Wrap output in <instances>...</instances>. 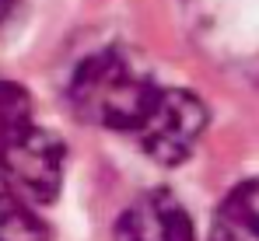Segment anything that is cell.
Masks as SVG:
<instances>
[{
	"instance_id": "1",
	"label": "cell",
	"mask_w": 259,
	"mask_h": 241,
	"mask_svg": "<svg viewBox=\"0 0 259 241\" xmlns=\"http://www.w3.org/2000/svg\"><path fill=\"white\" fill-rule=\"evenodd\" d=\"M161 87L151 70L126 49H102L88 56L70 77V109L77 119L102 129H140Z\"/></svg>"
},
{
	"instance_id": "2",
	"label": "cell",
	"mask_w": 259,
	"mask_h": 241,
	"mask_svg": "<svg viewBox=\"0 0 259 241\" xmlns=\"http://www.w3.org/2000/svg\"><path fill=\"white\" fill-rule=\"evenodd\" d=\"M63 168H67V147L56 133L32 126L11 154L0 161L7 192L25 206H42L60 196L63 185Z\"/></svg>"
},
{
	"instance_id": "3",
	"label": "cell",
	"mask_w": 259,
	"mask_h": 241,
	"mask_svg": "<svg viewBox=\"0 0 259 241\" xmlns=\"http://www.w3.org/2000/svg\"><path fill=\"white\" fill-rule=\"evenodd\" d=\"M207 129V109L189 91H161L151 116L137 129L140 147L158 164H179L193 154L196 140Z\"/></svg>"
},
{
	"instance_id": "4",
	"label": "cell",
	"mask_w": 259,
	"mask_h": 241,
	"mask_svg": "<svg viewBox=\"0 0 259 241\" xmlns=\"http://www.w3.org/2000/svg\"><path fill=\"white\" fill-rule=\"evenodd\" d=\"M116 241H193V220L172 192L151 189L123 210Z\"/></svg>"
},
{
	"instance_id": "5",
	"label": "cell",
	"mask_w": 259,
	"mask_h": 241,
	"mask_svg": "<svg viewBox=\"0 0 259 241\" xmlns=\"http://www.w3.org/2000/svg\"><path fill=\"white\" fill-rule=\"evenodd\" d=\"M210 241H259V178H245L217 206Z\"/></svg>"
},
{
	"instance_id": "6",
	"label": "cell",
	"mask_w": 259,
	"mask_h": 241,
	"mask_svg": "<svg viewBox=\"0 0 259 241\" xmlns=\"http://www.w3.org/2000/svg\"><path fill=\"white\" fill-rule=\"evenodd\" d=\"M32 98L21 84L0 80V161L11 154V147L32 129Z\"/></svg>"
},
{
	"instance_id": "7",
	"label": "cell",
	"mask_w": 259,
	"mask_h": 241,
	"mask_svg": "<svg viewBox=\"0 0 259 241\" xmlns=\"http://www.w3.org/2000/svg\"><path fill=\"white\" fill-rule=\"evenodd\" d=\"M0 241H49V227L32 206L0 192Z\"/></svg>"
},
{
	"instance_id": "8",
	"label": "cell",
	"mask_w": 259,
	"mask_h": 241,
	"mask_svg": "<svg viewBox=\"0 0 259 241\" xmlns=\"http://www.w3.org/2000/svg\"><path fill=\"white\" fill-rule=\"evenodd\" d=\"M14 11V0H0V25L7 21V14Z\"/></svg>"
}]
</instances>
